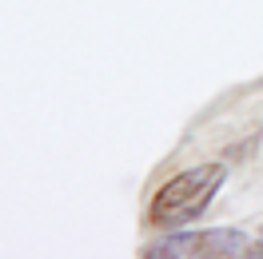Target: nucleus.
I'll return each instance as SVG.
<instances>
[{
	"label": "nucleus",
	"instance_id": "f257e3e1",
	"mask_svg": "<svg viewBox=\"0 0 263 259\" xmlns=\"http://www.w3.org/2000/svg\"><path fill=\"white\" fill-rule=\"evenodd\" d=\"M223 176H228L223 163H199V168H187L180 176H172L160 192L152 195L148 224L152 227H183V224H192V219L203 215V208L215 199Z\"/></svg>",
	"mask_w": 263,
	"mask_h": 259
},
{
	"label": "nucleus",
	"instance_id": "f03ea898",
	"mask_svg": "<svg viewBox=\"0 0 263 259\" xmlns=\"http://www.w3.org/2000/svg\"><path fill=\"white\" fill-rule=\"evenodd\" d=\"M148 259H247V255H263V243H255L243 231H183V235H164L160 243H152Z\"/></svg>",
	"mask_w": 263,
	"mask_h": 259
}]
</instances>
